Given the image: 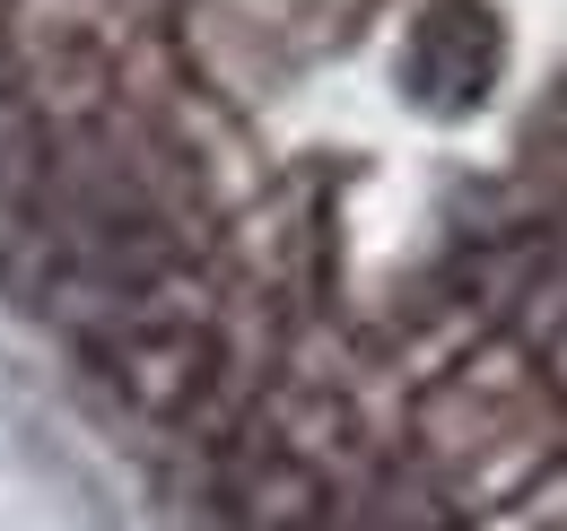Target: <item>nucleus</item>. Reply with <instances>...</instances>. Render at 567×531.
<instances>
[{
  "label": "nucleus",
  "instance_id": "f03ea898",
  "mask_svg": "<svg viewBox=\"0 0 567 531\" xmlns=\"http://www.w3.org/2000/svg\"><path fill=\"white\" fill-rule=\"evenodd\" d=\"M210 514L227 531H323L341 514V470L262 418H236L210 445Z\"/></svg>",
  "mask_w": 567,
  "mask_h": 531
},
{
  "label": "nucleus",
  "instance_id": "7ed1b4c3",
  "mask_svg": "<svg viewBox=\"0 0 567 531\" xmlns=\"http://www.w3.org/2000/svg\"><path fill=\"white\" fill-rule=\"evenodd\" d=\"M497 79V27L481 0H436L411 35V87L427 105H472Z\"/></svg>",
  "mask_w": 567,
  "mask_h": 531
},
{
  "label": "nucleus",
  "instance_id": "f257e3e1",
  "mask_svg": "<svg viewBox=\"0 0 567 531\" xmlns=\"http://www.w3.org/2000/svg\"><path fill=\"white\" fill-rule=\"evenodd\" d=\"M79 348H87V375L105 384V400H123L141 427L210 418L227 375H236L227 340H218V314H132V323L87 332Z\"/></svg>",
  "mask_w": 567,
  "mask_h": 531
}]
</instances>
